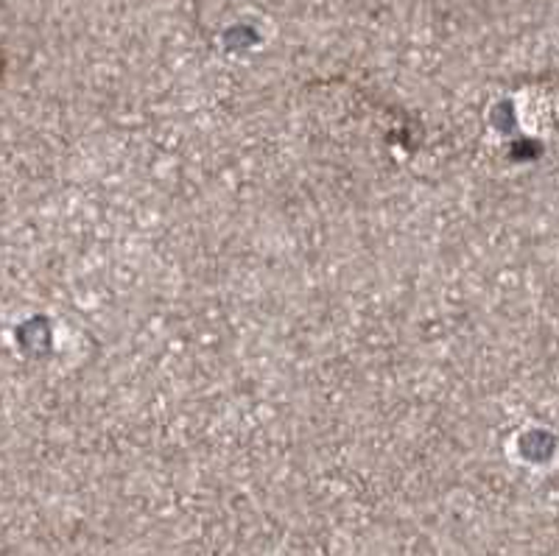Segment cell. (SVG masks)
Instances as JSON below:
<instances>
[{
	"mask_svg": "<svg viewBox=\"0 0 559 556\" xmlns=\"http://www.w3.org/2000/svg\"><path fill=\"white\" fill-rule=\"evenodd\" d=\"M0 68H3V59H0Z\"/></svg>",
	"mask_w": 559,
	"mask_h": 556,
	"instance_id": "1",
	"label": "cell"
}]
</instances>
